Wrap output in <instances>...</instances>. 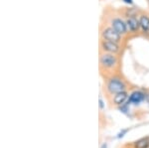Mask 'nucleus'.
<instances>
[{
  "label": "nucleus",
  "instance_id": "3",
  "mask_svg": "<svg viewBox=\"0 0 149 148\" xmlns=\"http://www.w3.org/2000/svg\"><path fill=\"white\" fill-rule=\"evenodd\" d=\"M102 38L103 40L118 43L121 40V35L119 33H117L112 27H107L105 29L102 30Z\"/></svg>",
  "mask_w": 149,
  "mask_h": 148
},
{
  "label": "nucleus",
  "instance_id": "9",
  "mask_svg": "<svg viewBox=\"0 0 149 148\" xmlns=\"http://www.w3.org/2000/svg\"><path fill=\"white\" fill-rule=\"evenodd\" d=\"M139 23H140V28L143 32L149 33V17L147 15H141L139 17Z\"/></svg>",
  "mask_w": 149,
  "mask_h": 148
},
{
  "label": "nucleus",
  "instance_id": "1",
  "mask_svg": "<svg viewBox=\"0 0 149 148\" xmlns=\"http://www.w3.org/2000/svg\"><path fill=\"white\" fill-rule=\"evenodd\" d=\"M126 83L118 77L110 78L107 81V85H105V89H107V92L111 95H114L122 92H126Z\"/></svg>",
  "mask_w": 149,
  "mask_h": 148
},
{
  "label": "nucleus",
  "instance_id": "4",
  "mask_svg": "<svg viewBox=\"0 0 149 148\" xmlns=\"http://www.w3.org/2000/svg\"><path fill=\"white\" fill-rule=\"evenodd\" d=\"M100 47H102V51L107 52V53L116 54L119 52V46L118 43L107 41V40H102L100 41Z\"/></svg>",
  "mask_w": 149,
  "mask_h": 148
},
{
  "label": "nucleus",
  "instance_id": "13",
  "mask_svg": "<svg viewBox=\"0 0 149 148\" xmlns=\"http://www.w3.org/2000/svg\"><path fill=\"white\" fill-rule=\"evenodd\" d=\"M100 108H102V107H103V102H102V99H100Z\"/></svg>",
  "mask_w": 149,
  "mask_h": 148
},
{
  "label": "nucleus",
  "instance_id": "14",
  "mask_svg": "<svg viewBox=\"0 0 149 148\" xmlns=\"http://www.w3.org/2000/svg\"><path fill=\"white\" fill-rule=\"evenodd\" d=\"M147 2H148V5H149V0H147Z\"/></svg>",
  "mask_w": 149,
  "mask_h": 148
},
{
  "label": "nucleus",
  "instance_id": "10",
  "mask_svg": "<svg viewBox=\"0 0 149 148\" xmlns=\"http://www.w3.org/2000/svg\"><path fill=\"white\" fill-rule=\"evenodd\" d=\"M134 148H148L149 147V137H143L134 142Z\"/></svg>",
  "mask_w": 149,
  "mask_h": 148
},
{
  "label": "nucleus",
  "instance_id": "11",
  "mask_svg": "<svg viewBox=\"0 0 149 148\" xmlns=\"http://www.w3.org/2000/svg\"><path fill=\"white\" fill-rule=\"evenodd\" d=\"M127 131H128V129H123V130L121 131L120 133H119V134H118V136H117V137H118V138L123 137V136H124V134H125V133L127 132Z\"/></svg>",
  "mask_w": 149,
  "mask_h": 148
},
{
  "label": "nucleus",
  "instance_id": "8",
  "mask_svg": "<svg viewBox=\"0 0 149 148\" xmlns=\"http://www.w3.org/2000/svg\"><path fill=\"white\" fill-rule=\"evenodd\" d=\"M127 95L128 94H127L126 92H122L114 94L113 99H112V102H113L114 106H122L127 99Z\"/></svg>",
  "mask_w": 149,
  "mask_h": 148
},
{
  "label": "nucleus",
  "instance_id": "7",
  "mask_svg": "<svg viewBox=\"0 0 149 148\" xmlns=\"http://www.w3.org/2000/svg\"><path fill=\"white\" fill-rule=\"evenodd\" d=\"M144 99H145V94H144L142 92H140V90H135V92H132L130 94V97H129L128 104L129 102H132V104H140Z\"/></svg>",
  "mask_w": 149,
  "mask_h": 148
},
{
  "label": "nucleus",
  "instance_id": "6",
  "mask_svg": "<svg viewBox=\"0 0 149 148\" xmlns=\"http://www.w3.org/2000/svg\"><path fill=\"white\" fill-rule=\"evenodd\" d=\"M126 25H127V30H129L130 32H137L140 28V23L139 20L135 16L133 17H128L126 20Z\"/></svg>",
  "mask_w": 149,
  "mask_h": 148
},
{
  "label": "nucleus",
  "instance_id": "5",
  "mask_svg": "<svg viewBox=\"0 0 149 148\" xmlns=\"http://www.w3.org/2000/svg\"><path fill=\"white\" fill-rule=\"evenodd\" d=\"M112 28L116 31L117 33H119L120 35H124L127 33V25L126 22H123L121 19L119 18H114L111 21Z\"/></svg>",
  "mask_w": 149,
  "mask_h": 148
},
{
  "label": "nucleus",
  "instance_id": "2",
  "mask_svg": "<svg viewBox=\"0 0 149 148\" xmlns=\"http://www.w3.org/2000/svg\"><path fill=\"white\" fill-rule=\"evenodd\" d=\"M117 65V58L115 54L111 53H102L100 56V66L105 70H111Z\"/></svg>",
  "mask_w": 149,
  "mask_h": 148
},
{
  "label": "nucleus",
  "instance_id": "12",
  "mask_svg": "<svg viewBox=\"0 0 149 148\" xmlns=\"http://www.w3.org/2000/svg\"><path fill=\"white\" fill-rule=\"evenodd\" d=\"M124 2H125V3H127V4H132L133 3V1H132V0H123Z\"/></svg>",
  "mask_w": 149,
  "mask_h": 148
}]
</instances>
